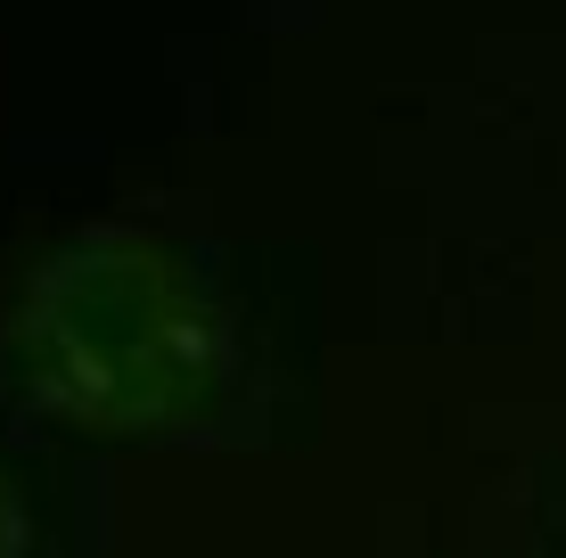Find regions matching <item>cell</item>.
Listing matches in <instances>:
<instances>
[{
	"label": "cell",
	"mask_w": 566,
	"mask_h": 558,
	"mask_svg": "<svg viewBox=\"0 0 566 558\" xmlns=\"http://www.w3.org/2000/svg\"><path fill=\"white\" fill-rule=\"evenodd\" d=\"M230 304L165 230L91 222L57 239L0 313V370L33 411L107 435L198 419L230 387Z\"/></svg>",
	"instance_id": "cell-1"
},
{
	"label": "cell",
	"mask_w": 566,
	"mask_h": 558,
	"mask_svg": "<svg viewBox=\"0 0 566 558\" xmlns=\"http://www.w3.org/2000/svg\"><path fill=\"white\" fill-rule=\"evenodd\" d=\"M0 558H33V517H25L9 476H0Z\"/></svg>",
	"instance_id": "cell-2"
}]
</instances>
